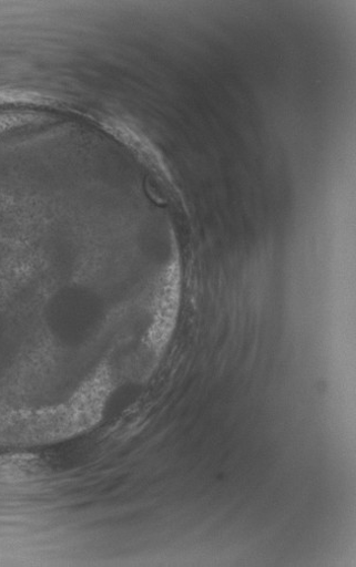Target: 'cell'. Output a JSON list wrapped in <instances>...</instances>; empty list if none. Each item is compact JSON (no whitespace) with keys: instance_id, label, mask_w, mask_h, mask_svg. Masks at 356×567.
Returning a JSON list of instances; mask_svg holds the SVG:
<instances>
[{"instance_id":"6da1fadb","label":"cell","mask_w":356,"mask_h":567,"mask_svg":"<svg viewBox=\"0 0 356 567\" xmlns=\"http://www.w3.org/2000/svg\"><path fill=\"white\" fill-rule=\"evenodd\" d=\"M182 298V274L177 259L163 270L153 301V321L146 334L151 350L164 351L176 328Z\"/></svg>"}]
</instances>
